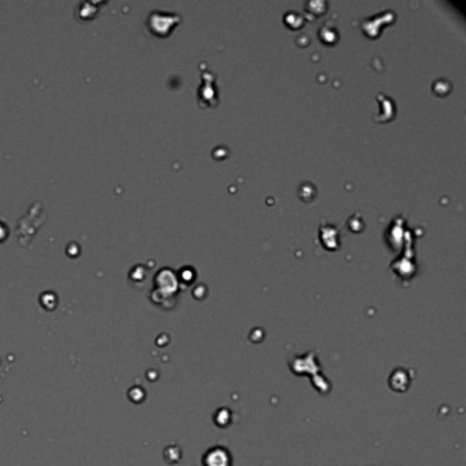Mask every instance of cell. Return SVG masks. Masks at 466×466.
Here are the masks:
<instances>
[{
  "label": "cell",
  "instance_id": "obj_1",
  "mask_svg": "<svg viewBox=\"0 0 466 466\" xmlns=\"http://www.w3.org/2000/svg\"><path fill=\"white\" fill-rule=\"evenodd\" d=\"M37 202H34L33 205L27 209V212L25 213V216H22V219L19 220L18 227H17V237H18L21 245H26L27 242H30L33 234L36 233V230L43 224V219L41 220H34L33 222V216L36 212Z\"/></svg>",
  "mask_w": 466,
  "mask_h": 466
},
{
  "label": "cell",
  "instance_id": "obj_2",
  "mask_svg": "<svg viewBox=\"0 0 466 466\" xmlns=\"http://www.w3.org/2000/svg\"><path fill=\"white\" fill-rule=\"evenodd\" d=\"M204 466H231L230 453L223 447L212 448L204 457Z\"/></svg>",
  "mask_w": 466,
  "mask_h": 466
},
{
  "label": "cell",
  "instance_id": "obj_3",
  "mask_svg": "<svg viewBox=\"0 0 466 466\" xmlns=\"http://www.w3.org/2000/svg\"><path fill=\"white\" fill-rule=\"evenodd\" d=\"M7 234H9V231H7V227H6L3 222H0V241H2V242H3V241L6 239Z\"/></svg>",
  "mask_w": 466,
  "mask_h": 466
}]
</instances>
